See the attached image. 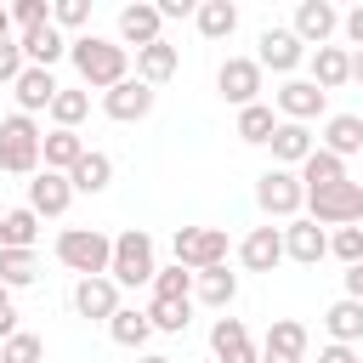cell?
<instances>
[{"mask_svg": "<svg viewBox=\"0 0 363 363\" xmlns=\"http://www.w3.org/2000/svg\"><path fill=\"white\" fill-rule=\"evenodd\" d=\"M68 62H74L85 91H113L119 79H130V51L119 40H102V34H74Z\"/></svg>", "mask_w": 363, "mask_h": 363, "instance_id": "cell-1", "label": "cell"}, {"mask_svg": "<svg viewBox=\"0 0 363 363\" xmlns=\"http://www.w3.org/2000/svg\"><path fill=\"white\" fill-rule=\"evenodd\" d=\"M40 147H45V130L28 113H6L0 119V170L6 176H40L45 170Z\"/></svg>", "mask_w": 363, "mask_h": 363, "instance_id": "cell-2", "label": "cell"}, {"mask_svg": "<svg viewBox=\"0 0 363 363\" xmlns=\"http://www.w3.org/2000/svg\"><path fill=\"white\" fill-rule=\"evenodd\" d=\"M57 261L79 278H102L113 267V238L102 227H62L57 233Z\"/></svg>", "mask_w": 363, "mask_h": 363, "instance_id": "cell-3", "label": "cell"}, {"mask_svg": "<svg viewBox=\"0 0 363 363\" xmlns=\"http://www.w3.org/2000/svg\"><path fill=\"white\" fill-rule=\"evenodd\" d=\"M108 278L119 284V289H153V278H159V261H153V238L142 233V227H125L119 238H113V267H108Z\"/></svg>", "mask_w": 363, "mask_h": 363, "instance_id": "cell-4", "label": "cell"}, {"mask_svg": "<svg viewBox=\"0 0 363 363\" xmlns=\"http://www.w3.org/2000/svg\"><path fill=\"white\" fill-rule=\"evenodd\" d=\"M255 204H261V216H267V221H284V227H289V221L306 210L301 170H284V164L261 170V176H255Z\"/></svg>", "mask_w": 363, "mask_h": 363, "instance_id": "cell-5", "label": "cell"}, {"mask_svg": "<svg viewBox=\"0 0 363 363\" xmlns=\"http://www.w3.org/2000/svg\"><path fill=\"white\" fill-rule=\"evenodd\" d=\"M170 250H176V261L187 272H210V267H227L233 244H227V227H176Z\"/></svg>", "mask_w": 363, "mask_h": 363, "instance_id": "cell-6", "label": "cell"}, {"mask_svg": "<svg viewBox=\"0 0 363 363\" xmlns=\"http://www.w3.org/2000/svg\"><path fill=\"white\" fill-rule=\"evenodd\" d=\"M306 216L318 227H363V182H335L323 193H306Z\"/></svg>", "mask_w": 363, "mask_h": 363, "instance_id": "cell-7", "label": "cell"}, {"mask_svg": "<svg viewBox=\"0 0 363 363\" xmlns=\"http://www.w3.org/2000/svg\"><path fill=\"white\" fill-rule=\"evenodd\" d=\"M261 85H267V68H261L255 57H227V62L216 68V91H221V102H233V108H255V102H261Z\"/></svg>", "mask_w": 363, "mask_h": 363, "instance_id": "cell-8", "label": "cell"}, {"mask_svg": "<svg viewBox=\"0 0 363 363\" xmlns=\"http://www.w3.org/2000/svg\"><path fill=\"white\" fill-rule=\"evenodd\" d=\"M255 45H261V51H255V62H261V68H272V74H284V79H295V68L306 62V45H301V34H295V28L267 23Z\"/></svg>", "mask_w": 363, "mask_h": 363, "instance_id": "cell-9", "label": "cell"}, {"mask_svg": "<svg viewBox=\"0 0 363 363\" xmlns=\"http://www.w3.org/2000/svg\"><path fill=\"white\" fill-rule=\"evenodd\" d=\"M272 108H278V119H295V125H312V119H323V108H329V91H318L312 79H284L278 91H272Z\"/></svg>", "mask_w": 363, "mask_h": 363, "instance_id": "cell-10", "label": "cell"}, {"mask_svg": "<svg viewBox=\"0 0 363 363\" xmlns=\"http://www.w3.org/2000/svg\"><path fill=\"white\" fill-rule=\"evenodd\" d=\"M102 113H108V119H119V125L147 119V113H153V85H142L136 74H130V79H119L113 91H102Z\"/></svg>", "mask_w": 363, "mask_h": 363, "instance_id": "cell-11", "label": "cell"}, {"mask_svg": "<svg viewBox=\"0 0 363 363\" xmlns=\"http://www.w3.org/2000/svg\"><path fill=\"white\" fill-rule=\"evenodd\" d=\"M119 306H125V301H119V284H113L108 272L74 284V312H79V318H91V323H113Z\"/></svg>", "mask_w": 363, "mask_h": 363, "instance_id": "cell-12", "label": "cell"}, {"mask_svg": "<svg viewBox=\"0 0 363 363\" xmlns=\"http://www.w3.org/2000/svg\"><path fill=\"white\" fill-rule=\"evenodd\" d=\"M289 28L301 34V45H306V51H318V45H329V34H340V11H335L329 0H301Z\"/></svg>", "mask_w": 363, "mask_h": 363, "instance_id": "cell-13", "label": "cell"}, {"mask_svg": "<svg viewBox=\"0 0 363 363\" xmlns=\"http://www.w3.org/2000/svg\"><path fill=\"white\" fill-rule=\"evenodd\" d=\"M272 164H284V170H301L312 153H318V136H312V125H295V119H278V130H272Z\"/></svg>", "mask_w": 363, "mask_h": 363, "instance_id": "cell-14", "label": "cell"}, {"mask_svg": "<svg viewBox=\"0 0 363 363\" xmlns=\"http://www.w3.org/2000/svg\"><path fill=\"white\" fill-rule=\"evenodd\" d=\"M329 255V233L312 221V216H295L284 227V261H301V267H318Z\"/></svg>", "mask_w": 363, "mask_h": 363, "instance_id": "cell-15", "label": "cell"}, {"mask_svg": "<svg viewBox=\"0 0 363 363\" xmlns=\"http://www.w3.org/2000/svg\"><path fill=\"white\" fill-rule=\"evenodd\" d=\"M57 91H62V85H57V74H51V68H23V74H17V85H11L17 113H28V119H34V113H51Z\"/></svg>", "mask_w": 363, "mask_h": 363, "instance_id": "cell-16", "label": "cell"}, {"mask_svg": "<svg viewBox=\"0 0 363 363\" xmlns=\"http://www.w3.org/2000/svg\"><path fill=\"white\" fill-rule=\"evenodd\" d=\"M210 352H216V363H261V352H255V340H250V329L238 318L210 323Z\"/></svg>", "mask_w": 363, "mask_h": 363, "instance_id": "cell-17", "label": "cell"}, {"mask_svg": "<svg viewBox=\"0 0 363 363\" xmlns=\"http://www.w3.org/2000/svg\"><path fill=\"white\" fill-rule=\"evenodd\" d=\"M153 40H164V17H159V6H147V0H136V6H125L119 11V45L130 51H142V45H153Z\"/></svg>", "mask_w": 363, "mask_h": 363, "instance_id": "cell-18", "label": "cell"}, {"mask_svg": "<svg viewBox=\"0 0 363 363\" xmlns=\"http://www.w3.org/2000/svg\"><path fill=\"white\" fill-rule=\"evenodd\" d=\"M238 261L250 267V272H272L278 261H284V227H250L244 233V244H238Z\"/></svg>", "mask_w": 363, "mask_h": 363, "instance_id": "cell-19", "label": "cell"}, {"mask_svg": "<svg viewBox=\"0 0 363 363\" xmlns=\"http://www.w3.org/2000/svg\"><path fill=\"white\" fill-rule=\"evenodd\" d=\"M17 45H23V57H28V68H57L62 57H68V34L57 28V23H45V28H28V34H17Z\"/></svg>", "mask_w": 363, "mask_h": 363, "instance_id": "cell-20", "label": "cell"}, {"mask_svg": "<svg viewBox=\"0 0 363 363\" xmlns=\"http://www.w3.org/2000/svg\"><path fill=\"white\" fill-rule=\"evenodd\" d=\"M306 62H312L306 79H312L318 91H340V85H352V51H346V45H318Z\"/></svg>", "mask_w": 363, "mask_h": 363, "instance_id": "cell-21", "label": "cell"}, {"mask_svg": "<svg viewBox=\"0 0 363 363\" xmlns=\"http://www.w3.org/2000/svg\"><path fill=\"white\" fill-rule=\"evenodd\" d=\"M68 204H74V182H68V176L40 170V176L28 182V210H34V216H62Z\"/></svg>", "mask_w": 363, "mask_h": 363, "instance_id": "cell-22", "label": "cell"}, {"mask_svg": "<svg viewBox=\"0 0 363 363\" xmlns=\"http://www.w3.org/2000/svg\"><path fill=\"white\" fill-rule=\"evenodd\" d=\"M176 68H182V51H176L170 40H153V45H142V51H136V79H142V85H153V91H159Z\"/></svg>", "mask_w": 363, "mask_h": 363, "instance_id": "cell-23", "label": "cell"}, {"mask_svg": "<svg viewBox=\"0 0 363 363\" xmlns=\"http://www.w3.org/2000/svg\"><path fill=\"white\" fill-rule=\"evenodd\" d=\"M318 147H329L335 159H352V153H363V119H357V113H329V119H323V136H318Z\"/></svg>", "mask_w": 363, "mask_h": 363, "instance_id": "cell-24", "label": "cell"}, {"mask_svg": "<svg viewBox=\"0 0 363 363\" xmlns=\"http://www.w3.org/2000/svg\"><path fill=\"white\" fill-rule=\"evenodd\" d=\"M323 335H329L335 346H357V340H363V301L340 295V301L323 312Z\"/></svg>", "mask_w": 363, "mask_h": 363, "instance_id": "cell-25", "label": "cell"}, {"mask_svg": "<svg viewBox=\"0 0 363 363\" xmlns=\"http://www.w3.org/2000/svg\"><path fill=\"white\" fill-rule=\"evenodd\" d=\"M91 147L79 142V130H45V147H40V159H45V170H57V176H68L79 159H85Z\"/></svg>", "mask_w": 363, "mask_h": 363, "instance_id": "cell-26", "label": "cell"}, {"mask_svg": "<svg viewBox=\"0 0 363 363\" xmlns=\"http://www.w3.org/2000/svg\"><path fill=\"white\" fill-rule=\"evenodd\" d=\"M193 295H199L204 306H216V312H227V306L238 301V272H227V267H210V272H193Z\"/></svg>", "mask_w": 363, "mask_h": 363, "instance_id": "cell-27", "label": "cell"}, {"mask_svg": "<svg viewBox=\"0 0 363 363\" xmlns=\"http://www.w3.org/2000/svg\"><path fill=\"white\" fill-rule=\"evenodd\" d=\"M193 23H199V34L204 40H233V28H238V6L233 0H199V11H193Z\"/></svg>", "mask_w": 363, "mask_h": 363, "instance_id": "cell-28", "label": "cell"}, {"mask_svg": "<svg viewBox=\"0 0 363 363\" xmlns=\"http://www.w3.org/2000/svg\"><path fill=\"white\" fill-rule=\"evenodd\" d=\"M261 352L306 363V323H301V318H272V329H267V346H261Z\"/></svg>", "mask_w": 363, "mask_h": 363, "instance_id": "cell-29", "label": "cell"}, {"mask_svg": "<svg viewBox=\"0 0 363 363\" xmlns=\"http://www.w3.org/2000/svg\"><path fill=\"white\" fill-rule=\"evenodd\" d=\"M335 182H352V176H346V159H335L329 147H318V153L301 164V187H306V193H323V187H335Z\"/></svg>", "mask_w": 363, "mask_h": 363, "instance_id": "cell-30", "label": "cell"}, {"mask_svg": "<svg viewBox=\"0 0 363 363\" xmlns=\"http://www.w3.org/2000/svg\"><path fill=\"white\" fill-rule=\"evenodd\" d=\"M108 335H113V346L142 352V346H147V335H153V318H147V312H136V306H119V312H113V323H108Z\"/></svg>", "mask_w": 363, "mask_h": 363, "instance_id": "cell-31", "label": "cell"}, {"mask_svg": "<svg viewBox=\"0 0 363 363\" xmlns=\"http://www.w3.org/2000/svg\"><path fill=\"white\" fill-rule=\"evenodd\" d=\"M85 113H91V91H85V85H62L57 102H51V125H57V130H79Z\"/></svg>", "mask_w": 363, "mask_h": 363, "instance_id": "cell-32", "label": "cell"}, {"mask_svg": "<svg viewBox=\"0 0 363 363\" xmlns=\"http://www.w3.org/2000/svg\"><path fill=\"white\" fill-rule=\"evenodd\" d=\"M68 182H74V193H102V187L113 182V159L91 147V153H85V159H79V164L68 170Z\"/></svg>", "mask_w": 363, "mask_h": 363, "instance_id": "cell-33", "label": "cell"}, {"mask_svg": "<svg viewBox=\"0 0 363 363\" xmlns=\"http://www.w3.org/2000/svg\"><path fill=\"white\" fill-rule=\"evenodd\" d=\"M34 238H40V216H34L28 204L6 210V227H0V250H34Z\"/></svg>", "mask_w": 363, "mask_h": 363, "instance_id": "cell-34", "label": "cell"}, {"mask_svg": "<svg viewBox=\"0 0 363 363\" xmlns=\"http://www.w3.org/2000/svg\"><path fill=\"white\" fill-rule=\"evenodd\" d=\"M40 278V255L34 250H0V284L6 289H28Z\"/></svg>", "mask_w": 363, "mask_h": 363, "instance_id": "cell-35", "label": "cell"}, {"mask_svg": "<svg viewBox=\"0 0 363 363\" xmlns=\"http://www.w3.org/2000/svg\"><path fill=\"white\" fill-rule=\"evenodd\" d=\"M272 130H278V113H272L267 102H255V108H238V142L261 147V142H272Z\"/></svg>", "mask_w": 363, "mask_h": 363, "instance_id": "cell-36", "label": "cell"}, {"mask_svg": "<svg viewBox=\"0 0 363 363\" xmlns=\"http://www.w3.org/2000/svg\"><path fill=\"white\" fill-rule=\"evenodd\" d=\"M153 301H193V272H187L182 261L159 267V278H153Z\"/></svg>", "mask_w": 363, "mask_h": 363, "instance_id": "cell-37", "label": "cell"}, {"mask_svg": "<svg viewBox=\"0 0 363 363\" xmlns=\"http://www.w3.org/2000/svg\"><path fill=\"white\" fill-rule=\"evenodd\" d=\"M147 318L159 335H182L193 323V301H147Z\"/></svg>", "mask_w": 363, "mask_h": 363, "instance_id": "cell-38", "label": "cell"}, {"mask_svg": "<svg viewBox=\"0 0 363 363\" xmlns=\"http://www.w3.org/2000/svg\"><path fill=\"white\" fill-rule=\"evenodd\" d=\"M40 357H45V340L28 335V329H17L11 340H0V363H40Z\"/></svg>", "mask_w": 363, "mask_h": 363, "instance_id": "cell-39", "label": "cell"}, {"mask_svg": "<svg viewBox=\"0 0 363 363\" xmlns=\"http://www.w3.org/2000/svg\"><path fill=\"white\" fill-rule=\"evenodd\" d=\"M329 255L346 267H363V227H335L329 233Z\"/></svg>", "mask_w": 363, "mask_h": 363, "instance_id": "cell-40", "label": "cell"}, {"mask_svg": "<svg viewBox=\"0 0 363 363\" xmlns=\"http://www.w3.org/2000/svg\"><path fill=\"white\" fill-rule=\"evenodd\" d=\"M11 23H17L23 34H28V28H45V23H51V6H45V0H17V6H11Z\"/></svg>", "mask_w": 363, "mask_h": 363, "instance_id": "cell-41", "label": "cell"}, {"mask_svg": "<svg viewBox=\"0 0 363 363\" xmlns=\"http://www.w3.org/2000/svg\"><path fill=\"white\" fill-rule=\"evenodd\" d=\"M51 23L57 28H85L91 23V0H57L51 6Z\"/></svg>", "mask_w": 363, "mask_h": 363, "instance_id": "cell-42", "label": "cell"}, {"mask_svg": "<svg viewBox=\"0 0 363 363\" xmlns=\"http://www.w3.org/2000/svg\"><path fill=\"white\" fill-rule=\"evenodd\" d=\"M28 68V57H23V45L17 40H0V85H17V74Z\"/></svg>", "mask_w": 363, "mask_h": 363, "instance_id": "cell-43", "label": "cell"}, {"mask_svg": "<svg viewBox=\"0 0 363 363\" xmlns=\"http://www.w3.org/2000/svg\"><path fill=\"white\" fill-rule=\"evenodd\" d=\"M340 34H346L352 51H363V0H357L352 11H340Z\"/></svg>", "mask_w": 363, "mask_h": 363, "instance_id": "cell-44", "label": "cell"}, {"mask_svg": "<svg viewBox=\"0 0 363 363\" xmlns=\"http://www.w3.org/2000/svg\"><path fill=\"white\" fill-rule=\"evenodd\" d=\"M17 335V306H11V289L0 284V340H11Z\"/></svg>", "mask_w": 363, "mask_h": 363, "instance_id": "cell-45", "label": "cell"}, {"mask_svg": "<svg viewBox=\"0 0 363 363\" xmlns=\"http://www.w3.org/2000/svg\"><path fill=\"white\" fill-rule=\"evenodd\" d=\"M318 363H363V357H357L352 346H335V340H329V346H318Z\"/></svg>", "mask_w": 363, "mask_h": 363, "instance_id": "cell-46", "label": "cell"}, {"mask_svg": "<svg viewBox=\"0 0 363 363\" xmlns=\"http://www.w3.org/2000/svg\"><path fill=\"white\" fill-rule=\"evenodd\" d=\"M193 11H199L193 0H159V17H164V23H170V17H193Z\"/></svg>", "mask_w": 363, "mask_h": 363, "instance_id": "cell-47", "label": "cell"}, {"mask_svg": "<svg viewBox=\"0 0 363 363\" xmlns=\"http://www.w3.org/2000/svg\"><path fill=\"white\" fill-rule=\"evenodd\" d=\"M346 295L363 301V267H346Z\"/></svg>", "mask_w": 363, "mask_h": 363, "instance_id": "cell-48", "label": "cell"}, {"mask_svg": "<svg viewBox=\"0 0 363 363\" xmlns=\"http://www.w3.org/2000/svg\"><path fill=\"white\" fill-rule=\"evenodd\" d=\"M0 40H11V6H0Z\"/></svg>", "mask_w": 363, "mask_h": 363, "instance_id": "cell-49", "label": "cell"}, {"mask_svg": "<svg viewBox=\"0 0 363 363\" xmlns=\"http://www.w3.org/2000/svg\"><path fill=\"white\" fill-rule=\"evenodd\" d=\"M352 79L363 85V51H352Z\"/></svg>", "mask_w": 363, "mask_h": 363, "instance_id": "cell-50", "label": "cell"}, {"mask_svg": "<svg viewBox=\"0 0 363 363\" xmlns=\"http://www.w3.org/2000/svg\"><path fill=\"white\" fill-rule=\"evenodd\" d=\"M136 363H176V357H164V352H142Z\"/></svg>", "mask_w": 363, "mask_h": 363, "instance_id": "cell-51", "label": "cell"}, {"mask_svg": "<svg viewBox=\"0 0 363 363\" xmlns=\"http://www.w3.org/2000/svg\"><path fill=\"white\" fill-rule=\"evenodd\" d=\"M261 363H295V357H272V352H261Z\"/></svg>", "mask_w": 363, "mask_h": 363, "instance_id": "cell-52", "label": "cell"}, {"mask_svg": "<svg viewBox=\"0 0 363 363\" xmlns=\"http://www.w3.org/2000/svg\"><path fill=\"white\" fill-rule=\"evenodd\" d=\"M0 227H6V210H0Z\"/></svg>", "mask_w": 363, "mask_h": 363, "instance_id": "cell-53", "label": "cell"}]
</instances>
